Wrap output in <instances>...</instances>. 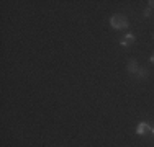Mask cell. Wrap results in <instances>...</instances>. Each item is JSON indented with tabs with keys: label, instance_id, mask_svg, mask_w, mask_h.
Instances as JSON below:
<instances>
[{
	"label": "cell",
	"instance_id": "cell-9",
	"mask_svg": "<svg viewBox=\"0 0 154 147\" xmlns=\"http://www.w3.org/2000/svg\"><path fill=\"white\" fill-rule=\"evenodd\" d=\"M152 132H154V129H152Z\"/></svg>",
	"mask_w": 154,
	"mask_h": 147
},
{
	"label": "cell",
	"instance_id": "cell-6",
	"mask_svg": "<svg viewBox=\"0 0 154 147\" xmlns=\"http://www.w3.org/2000/svg\"><path fill=\"white\" fill-rule=\"evenodd\" d=\"M149 15H151V8H146L144 10V16H149Z\"/></svg>",
	"mask_w": 154,
	"mask_h": 147
},
{
	"label": "cell",
	"instance_id": "cell-3",
	"mask_svg": "<svg viewBox=\"0 0 154 147\" xmlns=\"http://www.w3.org/2000/svg\"><path fill=\"white\" fill-rule=\"evenodd\" d=\"M148 131H151V128H149L146 123H141V124H139V126L136 128V132H138V134H141V136H144Z\"/></svg>",
	"mask_w": 154,
	"mask_h": 147
},
{
	"label": "cell",
	"instance_id": "cell-7",
	"mask_svg": "<svg viewBox=\"0 0 154 147\" xmlns=\"http://www.w3.org/2000/svg\"><path fill=\"white\" fill-rule=\"evenodd\" d=\"M149 7H154V0H151V2H149Z\"/></svg>",
	"mask_w": 154,
	"mask_h": 147
},
{
	"label": "cell",
	"instance_id": "cell-2",
	"mask_svg": "<svg viewBox=\"0 0 154 147\" xmlns=\"http://www.w3.org/2000/svg\"><path fill=\"white\" fill-rule=\"evenodd\" d=\"M128 72H130V74H138L139 72V67H138V62L136 61H130V62H128Z\"/></svg>",
	"mask_w": 154,
	"mask_h": 147
},
{
	"label": "cell",
	"instance_id": "cell-8",
	"mask_svg": "<svg viewBox=\"0 0 154 147\" xmlns=\"http://www.w3.org/2000/svg\"><path fill=\"white\" fill-rule=\"evenodd\" d=\"M151 62H152V64H154V54H152V57H151Z\"/></svg>",
	"mask_w": 154,
	"mask_h": 147
},
{
	"label": "cell",
	"instance_id": "cell-4",
	"mask_svg": "<svg viewBox=\"0 0 154 147\" xmlns=\"http://www.w3.org/2000/svg\"><path fill=\"white\" fill-rule=\"evenodd\" d=\"M134 39H136V38H134L133 34H126V36L122 39V46H130V44L134 43Z\"/></svg>",
	"mask_w": 154,
	"mask_h": 147
},
{
	"label": "cell",
	"instance_id": "cell-1",
	"mask_svg": "<svg viewBox=\"0 0 154 147\" xmlns=\"http://www.w3.org/2000/svg\"><path fill=\"white\" fill-rule=\"evenodd\" d=\"M110 25L115 29H123V28L128 26V20L123 15H113V16L110 18Z\"/></svg>",
	"mask_w": 154,
	"mask_h": 147
},
{
	"label": "cell",
	"instance_id": "cell-5",
	"mask_svg": "<svg viewBox=\"0 0 154 147\" xmlns=\"http://www.w3.org/2000/svg\"><path fill=\"white\" fill-rule=\"evenodd\" d=\"M138 77H143V79H144V77H148V70H144V69H141V70L138 72Z\"/></svg>",
	"mask_w": 154,
	"mask_h": 147
}]
</instances>
